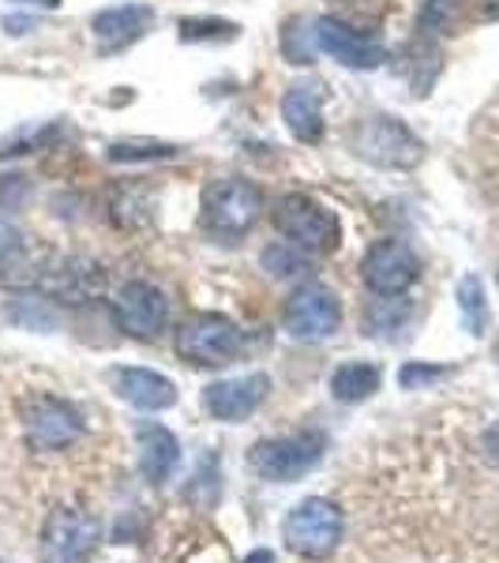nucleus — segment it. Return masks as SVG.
<instances>
[{
  "label": "nucleus",
  "instance_id": "8",
  "mask_svg": "<svg viewBox=\"0 0 499 563\" xmlns=\"http://www.w3.org/2000/svg\"><path fill=\"white\" fill-rule=\"evenodd\" d=\"M361 278L376 297H402L421 278V260L402 241H376L361 260Z\"/></svg>",
  "mask_w": 499,
  "mask_h": 563
},
{
  "label": "nucleus",
  "instance_id": "11",
  "mask_svg": "<svg viewBox=\"0 0 499 563\" xmlns=\"http://www.w3.org/2000/svg\"><path fill=\"white\" fill-rule=\"evenodd\" d=\"M312 49H320L331 60H339V65L361 68V71L379 68L387 60L384 45L365 38V34H357L342 20H315L312 23Z\"/></svg>",
  "mask_w": 499,
  "mask_h": 563
},
{
  "label": "nucleus",
  "instance_id": "15",
  "mask_svg": "<svg viewBox=\"0 0 499 563\" xmlns=\"http://www.w3.org/2000/svg\"><path fill=\"white\" fill-rule=\"evenodd\" d=\"M113 387L124 402H132L135 410H169L177 402V387L174 379H166L162 372L151 368H117L113 372Z\"/></svg>",
  "mask_w": 499,
  "mask_h": 563
},
{
  "label": "nucleus",
  "instance_id": "13",
  "mask_svg": "<svg viewBox=\"0 0 499 563\" xmlns=\"http://www.w3.org/2000/svg\"><path fill=\"white\" fill-rule=\"evenodd\" d=\"M270 379L256 372V376H237V379H222L203 390V410L214 421H244L259 410V402L267 398Z\"/></svg>",
  "mask_w": 499,
  "mask_h": 563
},
{
  "label": "nucleus",
  "instance_id": "18",
  "mask_svg": "<svg viewBox=\"0 0 499 563\" xmlns=\"http://www.w3.org/2000/svg\"><path fill=\"white\" fill-rule=\"evenodd\" d=\"M379 379H384V372L376 365H368V361H346V365L334 368L331 376V395L339 398V402H365L379 390Z\"/></svg>",
  "mask_w": 499,
  "mask_h": 563
},
{
  "label": "nucleus",
  "instance_id": "12",
  "mask_svg": "<svg viewBox=\"0 0 499 563\" xmlns=\"http://www.w3.org/2000/svg\"><path fill=\"white\" fill-rule=\"evenodd\" d=\"M113 312H117L121 331H129L132 339H154L169 320V301L151 282H129V286L117 294Z\"/></svg>",
  "mask_w": 499,
  "mask_h": 563
},
{
  "label": "nucleus",
  "instance_id": "25",
  "mask_svg": "<svg viewBox=\"0 0 499 563\" xmlns=\"http://www.w3.org/2000/svg\"><path fill=\"white\" fill-rule=\"evenodd\" d=\"M451 20H455V0H429L421 12V31L440 34V31H447Z\"/></svg>",
  "mask_w": 499,
  "mask_h": 563
},
{
  "label": "nucleus",
  "instance_id": "16",
  "mask_svg": "<svg viewBox=\"0 0 499 563\" xmlns=\"http://www.w3.org/2000/svg\"><path fill=\"white\" fill-rule=\"evenodd\" d=\"M282 121L301 143H320L323 135V90L315 84H293L282 98Z\"/></svg>",
  "mask_w": 499,
  "mask_h": 563
},
{
  "label": "nucleus",
  "instance_id": "27",
  "mask_svg": "<svg viewBox=\"0 0 499 563\" xmlns=\"http://www.w3.org/2000/svg\"><path fill=\"white\" fill-rule=\"evenodd\" d=\"M485 451L492 455V462H499V421L485 432Z\"/></svg>",
  "mask_w": 499,
  "mask_h": 563
},
{
  "label": "nucleus",
  "instance_id": "9",
  "mask_svg": "<svg viewBox=\"0 0 499 563\" xmlns=\"http://www.w3.org/2000/svg\"><path fill=\"white\" fill-rule=\"evenodd\" d=\"M282 323L289 331V339L297 342H323L339 331L342 323V305L331 289L323 286H304L289 297L286 312H282Z\"/></svg>",
  "mask_w": 499,
  "mask_h": 563
},
{
  "label": "nucleus",
  "instance_id": "3",
  "mask_svg": "<svg viewBox=\"0 0 499 563\" xmlns=\"http://www.w3.org/2000/svg\"><path fill=\"white\" fill-rule=\"evenodd\" d=\"M275 225L278 233L297 244V249H308V252H334L342 241V230H339V218H334L326 207L315 203L312 196H282L275 207Z\"/></svg>",
  "mask_w": 499,
  "mask_h": 563
},
{
  "label": "nucleus",
  "instance_id": "5",
  "mask_svg": "<svg viewBox=\"0 0 499 563\" xmlns=\"http://www.w3.org/2000/svg\"><path fill=\"white\" fill-rule=\"evenodd\" d=\"M244 350V334L241 327L225 316H192L188 323H180L177 331V353L188 365H230L233 357Z\"/></svg>",
  "mask_w": 499,
  "mask_h": 563
},
{
  "label": "nucleus",
  "instance_id": "22",
  "mask_svg": "<svg viewBox=\"0 0 499 563\" xmlns=\"http://www.w3.org/2000/svg\"><path fill=\"white\" fill-rule=\"evenodd\" d=\"M12 320L34 327V331H49V327L57 323V312H53L42 297H23V301L12 305Z\"/></svg>",
  "mask_w": 499,
  "mask_h": 563
},
{
  "label": "nucleus",
  "instance_id": "1",
  "mask_svg": "<svg viewBox=\"0 0 499 563\" xmlns=\"http://www.w3.org/2000/svg\"><path fill=\"white\" fill-rule=\"evenodd\" d=\"M342 530H346V519H342L339 504H331V499H323V496H312L286 515L282 541L289 544V552H297V556H304V560H326L339 549Z\"/></svg>",
  "mask_w": 499,
  "mask_h": 563
},
{
  "label": "nucleus",
  "instance_id": "20",
  "mask_svg": "<svg viewBox=\"0 0 499 563\" xmlns=\"http://www.w3.org/2000/svg\"><path fill=\"white\" fill-rule=\"evenodd\" d=\"M177 147L169 143H154V140H124L109 147V158L113 162H158V158H174Z\"/></svg>",
  "mask_w": 499,
  "mask_h": 563
},
{
  "label": "nucleus",
  "instance_id": "28",
  "mask_svg": "<svg viewBox=\"0 0 499 563\" xmlns=\"http://www.w3.org/2000/svg\"><path fill=\"white\" fill-rule=\"evenodd\" d=\"M244 563H275V556H270L267 549H256V552H248V556H244Z\"/></svg>",
  "mask_w": 499,
  "mask_h": 563
},
{
  "label": "nucleus",
  "instance_id": "4",
  "mask_svg": "<svg viewBox=\"0 0 499 563\" xmlns=\"http://www.w3.org/2000/svg\"><path fill=\"white\" fill-rule=\"evenodd\" d=\"M323 448H326V440L320 432L278 435V440H263V443L252 448L248 466L256 470L259 477L286 485V481H297V477H304L308 470L320 466Z\"/></svg>",
  "mask_w": 499,
  "mask_h": 563
},
{
  "label": "nucleus",
  "instance_id": "21",
  "mask_svg": "<svg viewBox=\"0 0 499 563\" xmlns=\"http://www.w3.org/2000/svg\"><path fill=\"white\" fill-rule=\"evenodd\" d=\"M180 38H185V42H230V38H237V23H225V20H180Z\"/></svg>",
  "mask_w": 499,
  "mask_h": 563
},
{
  "label": "nucleus",
  "instance_id": "7",
  "mask_svg": "<svg viewBox=\"0 0 499 563\" xmlns=\"http://www.w3.org/2000/svg\"><path fill=\"white\" fill-rule=\"evenodd\" d=\"M23 432L34 451L49 455L71 448L84 435V417L65 398H31L23 410Z\"/></svg>",
  "mask_w": 499,
  "mask_h": 563
},
{
  "label": "nucleus",
  "instance_id": "24",
  "mask_svg": "<svg viewBox=\"0 0 499 563\" xmlns=\"http://www.w3.org/2000/svg\"><path fill=\"white\" fill-rule=\"evenodd\" d=\"M451 368L447 365H424V361H410V365H402V372H398V384H402L406 390H424L429 384H435V379H447Z\"/></svg>",
  "mask_w": 499,
  "mask_h": 563
},
{
  "label": "nucleus",
  "instance_id": "14",
  "mask_svg": "<svg viewBox=\"0 0 499 563\" xmlns=\"http://www.w3.org/2000/svg\"><path fill=\"white\" fill-rule=\"evenodd\" d=\"M154 12L147 4H124V8H106L90 20V31L98 38V49L102 53H121L129 49L132 42H140L143 34L151 31Z\"/></svg>",
  "mask_w": 499,
  "mask_h": 563
},
{
  "label": "nucleus",
  "instance_id": "29",
  "mask_svg": "<svg viewBox=\"0 0 499 563\" xmlns=\"http://www.w3.org/2000/svg\"><path fill=\"white\" fill-rule=\"evenodd\" d=\"M15 4H38V8H57L60 0H15Z\"/></svg>",
  "mask_w": 499,
  "mask_h": 563
},
{
  "label": "nucleus",
  "instance_id": "10",
  "mask_svg": "<svg viewBox=\"0 0 499 563\" xmlns=\"http://www.w3.org/2000/svg\"><path fill=\"white\" fill-rule=\"evenodd\" d=\"M95 541H98V522L87 519L84 511L60 507V511H53L49 522H45L42 560L45 563H87Z\"/></svg>",
  "mask_w": 499,
  "mask_h": 563
},
{
  "label": "nucleus",
  "instance_id": "19",
  "mask_svg": "<svg viewBox=\"0 0 499 563\" xmlns=\"http://www.w3.org/2000/svg\"><path fill=\"white\" fill-rule=\"evenodd\" d=\"M458 312L469 334H485L488 327V301H485V286L477 275H466L458 282Z\"/></svg>",
  "mask_w": 499,
  "mask_h": 563
},
{
  "label": "nucleus",
  "instance_id": "17",
  "mask_svg": "<svg viewBox=\"0 0 499 563\" xmlns=\"http://www.w3.org/2000/svg\"><path fill=\"white\" fill-rule=\"evenodd\" d=\"M180 462V443L177 435L162 424H143L140 429V466H143V477L151 485H166L174 477Z\"/></svg>",
  "mask_w": 499,
  "mask_h": 563
},
{
  "label": "nucleus",
  "instance_id": "6",
  "mask_svg": "<svg viewBox=\"0 0 499 563\" xmlns=\"http://www.w3.org/2000/svg\"><path fill=\"white\" fill-rule=\"evenodd\" d=\"M353 151L372 166L384 169H413L424 154V143L406 129L398 117H372L353 132Z\"/></svg>",
  "mask_w": 499,
  "mask_h": 563
},
{
  "label": "nucleus",
  "instance_id": "2",
  "mask_svg": "<svg viewBox=\"0 0 499 563\" xmlns=\"http://www.w3.org/2000/svg\"><path fill=\"white\" fill-rule=\"evenodd\" d=\"M263 211V196L256 185L241 177L214 180L203 192V230L218 241H233L256 225Z\"/></svg>",
  "mask_w": 499,
  "mask_h": 563
},
{
  "label": "nucleus",
  "instance_id": "26",
  "mask_svg": "<svg viewBox=\"0 0 499 563\" xmlns=\"http://www.w3.org/2000/svg\"><path fill=\"white\" fill-rule=\"evenodd\" d=\"M20 252H23V233L15 230V225L8 222L4 214H0V271H4L15 256H20Z\"/></svg>",
  "mask_w": 499,
  "mask_h": 563
},
{
  "label": "nucleus",
  "instance_id": "23",
  "mask_svg": "<svg viewBox=\"0 0 499 563\" xmlns=\"http://www.w3.org/2000/svg\"><path fill=\"white\" fill-rule=\"evenodd\" d=\"M263 267L275 271L278 278H289V275H301V271H308V263L297 256V244H275V249L263 252Z\"/></svg>",
  "mask_w": 499,
  "mask_h": 563
}]
</instances>
